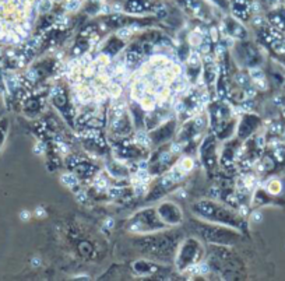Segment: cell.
I'll use <instances>...</instances> for the list:
<instances>
[{
    "instance_id": "obj_1",
    "label": "cell",
    "mask_w": 285,
    "mask_h": 281,
    "mask_svg": "<svg viewBox=\"0 0 285 281\" xmlns=\"http://www.w3.org/2000/svg\"><path fill=\"white\" fill-rule=\"evenodd\" d=\"M32 0H0V40L17 41L28 30Z\"/></svg>"
},
{
    "instance_id": "obj_2",
    "label": "cell",
    "mask_w": 285,
    "mask_h": 281,
    "mask_svg": "<svg viewBox=\"0 0 285 281\" xmlns=\"http://www.w3.org/2000/svg\"><path fill=\"white\" fill-rule=\"evenodd\" d=\"M62 179H63V182H66V184H68V186L74 185L76 182H77L73 175H64V176H63V178H62Z\"/></svg>"
},
{
    "instance_id": "obj_3",
    "label": "cell",
    "mask_w": 285,
    "mask_h": 281,
    "mask_svg": "<svg viewBox=\"0 0 285 281\" xmlns=\"http://www.w3.org/2000/svg\"><path fill=\"white\" fill-rule=\"evenodd\" d=\"M130 34H132L130 30H126V28H123V30H120V31L118 32V35H119L120 38H126V36H129Z\"/></svg>"
}]
</instances>
